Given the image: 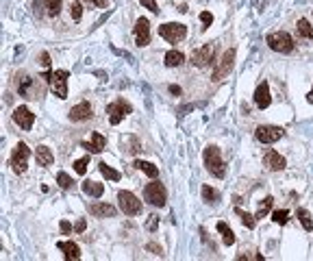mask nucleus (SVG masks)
<instances>
[{
    "instance_id": "f257e3e1",
    "label": "nucleus",
    "mask_w": 313,
    "mask_h": 261,
    "mask_svg": "<svg viewBox=\"0 0 313 261\" xmlns=\"http://www.w3.org/2000/svg\"><path fill=\"white\" fill-rule=\"evenodd\" d=\"M68 70H52L48 72L44 79H48V85H50V91L57 98H68Z\"/></svg>"
},
{
    "instance_id": "f03ea898",
    "label": "nucleus",
    "mask_w": 313,
    "mask_h": 261,
    "mask_svg": "<svg viewBox=\"0 0 313 261\" xmlns=\"http://www.w3.org/2000/svg\"><path fill=\"white\" fill-rule=\"evenodd\" d=\"M202 159H205V166L207 170L213 174V176L222 178L224 176V161H222V155H220V148L218 146H207L205 148V155H202Z\"/></svg>"
},
{
    "instance_id": "7ed1b4c3",
    "label": "nucleus",
    "mask_w": 313,
    "mask_h": 261,
    "mask_svg": "<svg viewBox=\"0 0 313 261\" xmlns=\"http://www.w3.org/2000/svg\"><path fill=\"white\" fill-rule=\"evenodd\" d=\"M268 46L272 48L274 52H283V54H289L294 50V40L289 33L285 31H276V33H270V35L266 37Z\"/></svg>"
},
{
    "instance_id": "20e7f679",
    "label": "nucleus",
    "mask_w": 313,
    "mask_h": 261,
    "mask_svg": "<svg viewBox=\"0 0 313 261\" xmlns=\"http://www.w3.org/2000/svg\"><path fill=\"white\" fill-rule=\"evenodd\" d=\"M159 35H161L166 42H170V44H177V42L187 37V26L179 24V22H168V24L159 26Z\"/></svg>"
},
{
    "instance_id": "39448f33",
    "label": "nucleus",
    "mask_w": 313,
    "mask_h": 261,
    "mask_svg": "<svg viewBox=\"0 0 313 261\" xmlns=\"http://www.w3.org/2000/svg\"><path fill=\"white\" fill-rule=\"evenodd\" d=\"M118 200H120V209H122L126 216H139L141 214V200L137 198L133 192H129V189L118 192Z\"/></svg>"
},
{
    "instance_id": "423d86ee",
    "label": "nucleus",
    "mask_w": 313,
    "mask_h": 261,
    "mask_svg": "<svg viewBox=\"0 0 313 261\" xmlns=\"http://www.w3.org/2000/svg\"><path fill=\"white\" fill-rule=\"evenodd\" d=\"M233 65H235V48H228V50H224L222 59L218 61V65H216V70H213V76H211V79H213V81L226 79V76L230 74V70H233Z\"/></svg>"
},
{
    "instance_id": "0eeeda50",
    "label": "nucleus",
    "mask_w": 313,
    "mask_h": 261,
    "mask_svg": "<svg viewBox=\"0 0 313 261\" xmlns=\"http://www.w3.org/2000/svg\"><path fill=\"white\" fill-rule=\"evenodd\" d=\"M144 198H146L152 207H163V205H166V198H168L166 187H163V185L159 183V181L148 183L146 189H144Z\"/></svg>"
},
{
    "instance_id": "6e6552de",
    "label": "nucleus",
    "mask_w": 313,
    "mask_h": 261,
    "mask_svg": "<svg viewBox=\"0 0 313 261\" xmlns=\"http://www.w3.org/2000/svg\"><path fill=\"white\" fill-rule=\"evenodd\" d=\"M29 146L24 144V141H20L18 146L13 148V152H11V168H13V172L18 174H24L26 172V161H29Z\"/></svg>"
},
{
    "instance_id": "1a4fd4ad",
    "label": "nucleus",
    "mask_w": 313,
    "mask_h": 261,
    "mask_svg": "<svg viewBox=\"0 0 313 261\" xmlns=\"http://www.w3.org/2000/svg\"><path fill=\"white\" fill-rule=\"evenodd\" d=\"M131 111H133V107H131L129 102L124 100V98H118L115 102H111V105H107L109 122H111V124H120V122L124 120V116H129Z\"/></svg>"
},
{
    "instance_id": "9d476101",
    "label": "nucleus",
    "mask_w": 313,
    "mask_h": 261,
    "mask_svg": "<svg viewBox=\"0 0 313 261\" xmlns=\"http://www.w3.org/2000/svg\"><path fill=\"white\" fill-rule=\"evenodd\" d=\"M283 135H285V130L281 127H272V124H263V127H257V130H255V137L261 144H274Z\"/></svg>"
},
{
    "instance_id": "9b49d317",
    "label": "nucleus",
    "mask_w": 313,
    "mask_h": 261,
    "mask_svg": "<svg viewBox=\"0 0 313 261\" xmlns=\"http://www.w3.org/2000/svg\"><path fill=\"white\" fill-rule=\"evenodd\" d=\"M213 54H216V46H213V44H205V46L196 48V50L191 52V63H194L196 68H207V65L213 61Z\"/></svg>"
},
{
    "instance_id": "f8f14e48",
    "label": "nucleus",
    "mask_w": 313,
    "mask_h": 261,
    "mask_svg": "<svg viewBox=\"0 0 313 261\" xmlns=\"http://www.w3.org/2000/svg\"><path fill=\"white\" fill-rule=\"evenodd\" d=\"M13 122L18 124L22 130H31L33 124H35V113H33L29 107H18L13 111Z\"/></svg>"
},
{
    "instance_id": "ddd939ff",
    "label": "nucleus",
    "mask_w": 313,
    "mask_h": 261,
    "mask_svg": "<svg viewBox=\"0 0 313 261\" xmlns=\"http://www.w3.org/2000/svg\"><path fill=\"white\" fill-rule=\"evenodd\" d=\"M133 33H135V44H137L139 48L150 44V22H148L146 18H139V20L135 22Z\"/></svg>"
},
{
    "instance_id": "4468645a",
    "label": "nucleus",
    "mask_w": 313,
    "mask_h": 261,
    "mask_svg": "<svg viewBox=\"0 0 313 261\" xmlns=\"http://www.w3.org/2000/svg\"><path fill=\"white\" fill-rule=\"evenodd\" d=\"M91 118V105L87 100L79 102V105H74L72 109H70V120L72 122H85V120Z\"/></svg>"
},
{
    "instance_id": "2eb2a0df",
    "label": "nucleus",
    "mask_w": 313,
    "mask_h": 261,
    "mask_svg": "<svg viewBox=\"0 0 313 261\" xmlns=\"http://www.w3.org/2000/svg\"><path fill=\"white\" fill-rule=\"evenodd\" d=\"M270 102H272V98H270V85L263 81V83H259V87L255 89V105L259 107V109H268V107H270Z\"/></svg>"
},
{
    "instance_id": "dca6fc26",
    "label": "nucleus",
    "mask_w": 313,
    "mask_h": 261,
    "mask_svg": "<svg viewBox=\"0 0 313 261\" xmlns=\"http://www.w3.org/2000/svg\"><path fill=\"white\" fill-rule=\"evenodd\" d=\"M263 163L268 166V170L278 172L285 168V157H281V152H276V150H268L266 157H263Z\"/></svg>"
},
{
    "instance_id": "f3484780",
    "label": "nucleus",
    "mask_w": 313,
    "mask_h": 261,
    "mask_svg": "<svg viewBox=\"0 0 313 261\" xmlns=\"http://www.w3.org/2000/svg\"><path fill=\"white\" fill-rule=\"evenodd\" d=\"M89 214L96 216V218H113L115 214H118V209L109 203H94L89 207Z\"/></svg>"
},
{
    "instance_id": "a211bd4d",
    "label": "nucleus",
    "mask_w": 313,
    "mask_h": 261,
    "mask_svg": "<svg viewBox=\"0 0 313 261\" xmlns=\"http://www.w3.org/2000/svg\"><path fill=\"white\" fill-rule=\"evenodd\" d=\"M57 248L59 250H63V257L68 259V261H76L81 257V248H79V244H74V242H57Z\"/></svg>"
},
{
    "instance_id": "6ab92c4d",
    "label": "nucleus",
    "mask_w": 313,
    "mask_h": 261,
    "mask_svg": "<svg viewBox=\"0 0 313 261\" xmlns=\"http://www.w3.org/2000/svg\"><path fill=\"white\" fill-rule=\"evenodd\" d=\"M104 146H107V139L100 133H91L89 141H83V148H87L89 152H102Z\"/></svg>"
},
{
    "instance_id": "aec40b11",
    "label": "nucleus",
    "mask_w": 313,
    "mask_h": 261,
    "mask_svg": "<svg viewBox=\"0 0 313 261\" xmlns=\"http://www.w3.org/2000/svg\"><path fill=\"white\" fill-rule=\"evenodd\" d=\"M35 159L40 166H52V161H54V155H52V150L48 148V146H37V150H35Z\"/></svg>"
},
{
    "instance_id": "412c9836",
    "label": "nucleus",
    "mask_w": 313,
    "mask_h": 261,
    "mask_svg": "<svg viewBox=\"0 0 313 261\" xmlns=\"http://www.w3.org/2000/svg\"><path fill=\"white\" fill-rule=\"evenodd\" d=\"M83 192L87 196H91V198H100V196L104 194V185L96 183V181H85L83 183Z\"/></svg>"
},
{
    "instance_id": "4be33fe9",
    "label": "nucleus",
    "mask_w": 313,
    "mask_h": 261,
    "mask_svg": "<svg viewBox=\"0 0 313 261\" xmlns=\"http://www.w3.org/2000/svg\"><path fill=\"white\" fill-rule=\"evenodd\" d=\"M133 166L137 168V170H141L146 174V176H150V178H157L159 176V170H157V166L155 163H150V161H141V159H137Z\"/></svg>"
},
{
    "instance_id": "5701e85b",
    "label": "nucleus",
    "mask_w": 313,
    "mask_h": 261,
    "mask_svg": "<svg viewBox=\"0 0 313 261\" xmlns=\"http://www.w3.org/2000/svg\"><path fill=\"white\" fill-rule=\"evenodd\" d=\"M218 231L222 233V242L226 244V246H233V244H235V233L230 231V226L226 224V222H218Z\"/></svg>"
},
{
    "instance_id": "b1692460",
    "label": "nucleus",
    "mask_w": 313,
    "mask_h": 261,
    "mask_svg": "<svg viewBox=\"0 0 313 261\" xmlns=\"http://www.w3.org/2000/svg\"><path fill=\"white\" fill-rule=\"evenodd\" d=\"M98 170H100V174L104 178H107V181H120V178H122V174H120L118 170H113L111 166H107V163H98Z\"/></svg>"
},
{
    "instance_id": "393cba45",
    "label": "nucleus",
    "mask_w": 313,
    "mask_h": 261,
    "mask_svg": "<svg viewBox=\"0 0 313 261\" xmlns=\"http://www.w3.org/2000/svg\"><path fill=\"white\" fill-rule=\"evenodd\" d=\"M185 61V54L180 50H170L166 52V65L168 68H177V65H180Z\"/></svg>"
},
{
    "instance_id": "a878e982",
    "label": "nucleus",
    "mask_w": 313,
    "mask_h": 261,
    "mask_svg": "<svg viewBox=\"0 0 313 261\" xmlns=\"http://www.w3.org/2000/svg\"><path fill=\"white\" fill-rule=\"evenodd\" d=\"M31 85H33V79H31V76H26V74L18 76V91H20V96L31 98V91H29Z\"/></svg>"
},
{
    "instance_id": "bb28decb",
    "label": "nucleus",
    "mask_w": 313,
    "mask_h": 261,
    "mask_svg": "<svg viewBox=\"0 0 313 261\" xmlns=\"http://www.w3.org/2000/svg\"><path fill=\"white\" fill-rule=\"evenodd\" d=\"M202 200H205L207 205H216L220 200V192L213 189V187H209V185H205V187H202Z\"/></svg>"
},
{
    "instance_id": "cd10ccee",
    "label": "nucleus",
    "mask_w": 313,
    "mask_h": 261,
    "mask_svg": "<svg viewBox=\"0 0 313 261\" xmlns=\"http://www.w3.org/2000/svg\"><path fill=\"white\" fill-rule=\"evenodd\" d=\"M298 35L300 37H307V40H313V26L309 24V20H305V18H300L298 20Z\"/></svg>"
},
{
    "instance_id": "c85d7f7f",
    "label": "nucleus",
    "mask_w": 313,
    "mask_h": 261,
    "mask_svg": "<svg viewBox=\"0 0 313 261\" xmlns=\"http://www.w3.org/2000/svg\"><path fill=\"white\" fill-rule=\"evenodd\" d=\"M296 218L303 222L305 231H313V220H311V214L307 209H296Z\"/></svg>"
},
{
    "instance_id": "c756f323",
    "label": "nucleus",
    "mask_w": 313,
    "mask_h": 261,
    "mask_svg": "<svg viewBox=\"0 0 313 261\" xmlns=\"http://www.w3.org/2000/svg\"><path fill=\"white\" fill-rule=\"evenodd\" d=\"M235 214L241 218V222H244V226H246V228H255V224H257V216H250L248 211H241V209H235Z\"/></svg>"
},
{
    "instance_id": "7c9ffc66",
    "label": "nucleus",
    "mask_w": 313,
    "mask_h": 261,
    "mask_svg": "<svg viewBox=\"0 0 313 261\" xmlns=\"http://www.w3.org/2000/svg\"><path fill=\"white\" fill-rule=\"evenodd\" d=\"M272 205H274V198H272V196H268V198H266V200H263V203L259 205V209H257V220H261L263 216H268V214H270Z\"/></svg>"
},
{
    "instance_id": "2f4dec72",
    "label": "nucleus",
    "mask_w": 313,
    "mask_h": 261,
    "mask_svg": "<svg viewBox=\"0 0 313 261\" xmlns=\"http://www.w3.org/2000/svg\"><path fill=\"white\" fill-rule=\"evenodd\" d=\"M61 2L63 0H46V13L54 18V15H59V11H61Z\"/></svg>"
},
{
    "instance_id": "473e14b6",
    "label": "nucleus",
    "mask_w": 313,
    "mask_h": 261,
    "mask_svg": "<svg viewBox=\"0 0 313 261\" xmlns=\"http://www.w3.org/2000/svg\"><path fill=\"white\" fill-rule=\"evenodd\" d=\"M272 220H274V224H287V220H289V211L287 209H276L272 214Z\"/></svg>"
},
{
    "instance_id": "72a5a7b5",
    "label": "nucleus",
    "mask_w": 313,
    "mask_h": 261,
    "mask_svg": "<svg viewBox=\"0 0 313 261\" xmlns=\"http://www.w3.org/2000/svg\"><path fill=\"white\" fill-rule=\"evenodd\" d=\"M57 183H59V187H63V189H70V187H72V178H70L65 172H59V174H57Z\"/></svg>"
},
{
    "instance_id": "f704fd0d",
    "label": "nucleus",
    "mask_w": 313,
    "mask_h": 261,
    "mask_svg": "<svg viewBox=\"0 0 313 261\" xmlns=\"http://www.w3.org/2000/svg\"><path fill=\"white\" fill-rule=\"evenodd\" d=\"M87 166H89V157H83V159L74 161V170H76V174H85V172H87Z\"/></svg>"
},
{
    "instance_id": "c9c22d12",
    "label": "nucleus",
    "mask_w": 313,
    "mask_h": 261,
    "mask_svg": "<svg viewBox=\"0 0 313 261\" xmlns=\"http://www.w3.org/2000/svg\"><path fill=\"white\" fill-rule=\"evenodd\" d=\"M70 13H72V20H74V22H79V20H81V15H83V7H81V0H76L72 7H70Z\"/></svg>"
},
{
    "instance_id": "e433bc0d",
    "label": "nucleus",
    "mask_w": 313,
    "mask_h": 261,
    "mask_svg": "<svg viewBox=\"0 0 313 261\" xmlns=\"http://www.w3.org/2000/svg\"><path fill=\"white\" fill-rule=\"evenodd\" d=\"M200 22H202V29H209V26H211V22H213V15L209 13V11H202V13H200Z\"/></svg>"
},
{
    "instance_id": "4c0bfd02",
    "label": "nucleus",
    "mask_w": 313,
    "mask_h": 261,
    "mask_svg": "<svg viewBox=\"0 0 313 261\" xmlns=\"http://www.w3.org/2000/svg\"><path fill=\"white\" fill-rule=\"evenodd\" d=\"M139 2L144 4V7H146L148 11H152V13H159V7H157L155 0H139Z\"/></svg>"
},
{
    "instance_id": "58836bf2",
    "label": "nucleus",
    "mask_w": 313,
    "mask_h": 261,
    "mask_svg": "<svg viewBox=\"0 0 313 261\" xmlns=\"http://www.w3.org/2000/svg\"><path fill=\"white\" fill-rule=\"evenodd\" d=\"M146 250H150L152 255H161V246H157V244H146Z\"/></svg>"
},
{
    "instance_id": "ea45409f",
    "label": "nucleus",
    "mask_w": 313,
    "mask_h": 261,
    "mask_svg": "<svg viewBox=\"0 0 313 261\" xmlns=\"http://www.w3.org/2000/svg\"><path fill=\"white\" fill-rule=\"evenodd\" d=\"M81 2H89V4H96V7H107V0H81Z\"/></svg>"
},
{
    "instance_id": "a19ab883",
    "label": "nucleus",
    "mask_w": 313,
    "mask_h": 261,
    "mask_svg": "<svg viewBox=\"0 0 313 261\" xmlns=\"http://www.w3.org/2000/svg\"><path fill=\"white\" fill-rule=\"evenodd\" d=\"M150 231H155L157 228V216H150V220H148V224H146Z\"/></svg>"
},
{
    "instance_id": "79ce46f5",
    "label": "nucleus",
    "mask_w": 313,
    "mask_h": 261,
    "mask_svg": "<svg viewBox=\"0 0 313 261\" xmlns=\"http://www.w3.org/2000/svg\"><path fill=\"white\" fill-rule=\"evenodd\" d=\"M85 226H87V222H85V220H79L74 228H76V233H83V231H85Z\"/></svg>"
},
{
    "instance_id": "37998d69",
    "label": "nucleus",
    "mask_w": 313,
    "mask_h": 261,
    "mask_svg": "<svg viewBox=\"0 0 313 261\" xmlns=\"http://www.w3.org/2000/svg\"><path fill=\"white\" fill-rule=\"evenodd\" d=\"M70 228H72V226H70V222L61 220V233H70Z\"/></svg>"
},
{
    "instance_id": "c03bdc74",
    "label": "nucleus",
    "mask_w": 313,
    "mask_h": 261,
    "mask_svg": "<svg viewBox=\"0 0 313 261\" xmlns=\"http://www.w3.org/2000/svg\"><path fill=\"white\" fill-rule=\"evenodd\" d=\"M170 94L179 96V94H180V87H179V85H170Z\"/></svg>"
},
{
    "instance_id": "a18cd8bd",
    "label": "nucleus",
    "mask_w": 313,
    "mask_h": 261,
    "mask_svg": "<svg viewBox=\"0 0 313 261\" xmlns=\"http://www.w3.org/2000/svg\"><path fill=\"white\" fill-rule=\"evenodd\" d=\"M42 63L46 65V68L50 65V57H48V52H44V54H42Z\"/></svg>"
},
{
    "instance_id": "49530a36",
    "label": "nucleus",
    "mask_w": 313,
    "mask_h": 261,
    "mask_svg": "<svg viewBox=\"0 0 313 261\" xmlns=\"http://www.w3.org/2000/svg\"><path fill=\"white\" fill-rule=\"evenodd\" d=\"M307 102H311V105H313V87H311L309 94H307Z\"/></svg>"
}]
</instances>
